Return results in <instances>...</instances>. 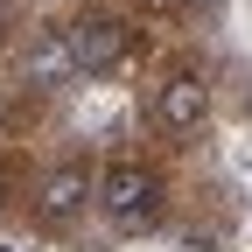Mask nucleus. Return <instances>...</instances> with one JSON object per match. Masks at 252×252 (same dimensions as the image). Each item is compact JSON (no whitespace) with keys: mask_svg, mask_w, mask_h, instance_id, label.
<instances>
[{"mask_svg":"<svg viewBox=\"0 0 252 252\" xmlns=\"http://www.w3.org/2000/svg\"><path fill=\"white\" fill-rule=\"evenodd\" d=\"M91 196H98V210L119 231H140L147 217L161 210V182H154V168H140V161H112L98 182H91Z\"/></svg>","mask_w":252,"mask_h":252,"instance_id":"nucleus-1","label":"nucleus"},{"mask_svg":"<svg viewBox=\"0 0 252 252\" xmlns=\"http://www.w3.org/2000/svg\"><path fill=\"white\" fill-rule=\"evenodd\" d=\"M63 42H70V56H77L84 77H105V70H119V63L133 56V28L112 21V14H91V21H70V28H63Z\"/></svg>","mask_w":252,"mask_h":252,"instance_id":"nucleus-2","label":"nucleus"},{"mask_svg":"<svg viewBox=\"0 0 252 252\" xmlns=\"http://www.w3.org/2000/svg\"><path fill=\"white\" fill-rule=\"evenodd\" d=\"M210 112V91L203 77H168L161 84V98H154V119L168 126V133H196V119Z\"/></svg>","mask_w":252,"mask_h":252,"instance_id":"nucleus-3","label":"nucleus"},{"mask_svg":"<svg viewBox=\"0 0 252 252\" xmlns=\"http://www.w3.org/2000/svg\"><path fill=\"white\" fill-rule=\"evenodd\" d=\"M21 77H28V84H42V91H56V84H70V77H77V56H70V42H63V28H49V35L28 42Z\"/></svg>","mask_w":252,"mask_h":252,"instance_id":"nucleus-4","label":"nucleus"},{"mask_svg":"<svg viewBox=\"0 0 252 252\" xmlns=\"http://www.w3.org/2000/svg\"><path fill=\"white\" fill-rule=\"evenodd\" d=\"M84 196H91V175H84V168H56V175L42 182L35 210H42V224H63V217L84 210Z\"/></svg>","mask_w":252,"mask_h":252,"instance_id":"nucleus-5","label":"nucleus"},{"mask_svg":"<svg viewBox=\"0 0 252 252\" xmlns=\"http://www.w3.org/2000/svg\"><path fill=\"white\" fill-rule=\"evenodd\" d=\"M0 210H7V175H0Z\"/></svg>","mask_w":252,"mask_h":252,"instance_id":"nucleus-6","label":"nucleus"},{"mask_svg":"<svg viewBox=\"0 0 252 252\" xmlns=\"http://www.w3.org/2000/svg\"><path fill=\"white\" fill-rule=\"evenodd\" d=\"M147 7H175V0H147Z\"/></svg>","mask_w":252,"mask_h":252,"instance_id":"nucleus-7","label":"nucleus"},{"mask_svg":"<svg viewBox=\"0 0 252 252\" xmlns=\"http://www.w3.org/2000/svg\"><path fill=\"white\" fill-rule=\"evenodd\" d=\"M0 42H7V14H0Z\"/></svg>","mask_w":252,"mask_h":252,"instance_id":"nucleus-8","label":"nucleus"}]
</instances>
